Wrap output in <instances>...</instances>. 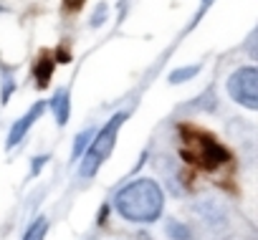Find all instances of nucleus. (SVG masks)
Returning a JSON list of instances; mask_svg holds the SVG:
<instances>
[{
  "label": "nucleus",
  "mask_w": 258,
  "mask_h": 240,
  "mask_svg": "<svg viewBox=\"0 0 258 240\" xmlns=\"http://www.w3.org/2000/svg\"><path fill=\"white\" fill-rule=\"evenodd\" d=\"M182 157L200 170H215L230 159V154L210 134L190 127H182Z\"/></svg>",
  "instance_id": "nucleus-2"
},
{
  "label": "nucleus",
  "mask_w": 258,
  "mask_h": 240,
  "mask_svg": "<svg viewBox=\"0 0 258 240\" xmlns=\"http://www.w3.org/2000/svg\"><path fill=\"white\" fill-rule=\"evenodd\" d=\"M124 119H126V114L111 116L109 122L101 127V132L89 142V149H86V154H84V159H81V170H79V175H81L84 180L94 177V175L101 170V165L109 159V154L114 152V144H116V137H119V129H121V124H124Z\"/></svg>",
  "instance_id": "nucleus-3"
},
{
  "label": "nucleus",
  "mask_w": 258,
  "mask_h": 240,
  "mask_svg": "<svg viewBox=\"0 0 258 240\" xmlns=\"http://www.w3.org/2000/svg\"><path fill=\"white\" fill-rule=\"evenodd\" d=\"M89 137H91V132H84V134H79V137H76V144H74V152H71V159H79V157H81V152H84V147L89 144Z\"/></svg>",
  "instance_id": "nucleus-8"
},
{
  "label": "nucleus",
  "mask_w": 258,
  "mask_h": 240,
  "mask_svg": "<svg viewBox=\"0 0 258 240\" xmlns=\"http://www.w3.org/2000/svg\"><path fill=\"white\" fill-rule=\"evenodd\" d=\"M43 111H46V104H43V101H38L36 106H31V109L18 119V122L11 127V134H8V142H6V147H8V149H13V147H16L26 134H28V129L33 127V122H38Z\"/></svg>",
  "instance_id": "nucleus-5"
},
{
  "label": "nucleus",
  "mask_w": 258,
  "mask_h": 240,
  "mask_svg": "<svg viewBox=\"0 0 258 240\" xmlns=\"http://www.w3.org/2000/svg\"><path fill=\"white\" fill-rule=\"evenodd\" d=\"M228 94L243 104L245 109L255 111L258 109V71L253 66L238 68L230 78H228Z\"/></svg>",
  "instance_id": "nucleus-4"
},
{
  "label": "nucleus",
  "mask_w": 258,
  "mask_h": 240,
  "mask_svg": "<svg viewBox=\"0 0 258 240\" xmlns=\"http://www.w3.org/2000/svg\"><path fill=\"white\" fill-rule=\"evenodd\" d=\"M46 230H48V222L41 217L38 222H33V225L28 227V232H26L23 240H43V237H46Z\"/></svg>",
  "instance_id": "nucleus-7"
},
{
  "label": "nucleus",
  "mask_w": 258,
  "mask_h": 240,
  "mask_svg": "<svg viewBox=\"0 0 258 240\" xmlns=\"http://www.w3.org/2000/svg\"><path fill=\"white\" fill-rule=\"evenodd\" d=\"M116 212L129 222H155L162 215L165 195L155 180H135L116 192Z\"/></svg>",
  "instance_id": "nucleus-1"
},
{
  "label": "nucleus",
  "mask_w": 258,
  "mask_h": 240,
  "mask_svg": "<svg viewBox=\"0 0 258 240\" xmlns=\"http://www.w3.org/2000/svg\"><path fill=\"white\" fill-rule=\"evenodd\" d=\"M51 109H53V114H56V119H58V124L63 127V124L69 122V91H66V89L56 91V96H53V101H51Z\"/></svg>",
  "instance_id": "nucleus-6"
}]
</instances>
